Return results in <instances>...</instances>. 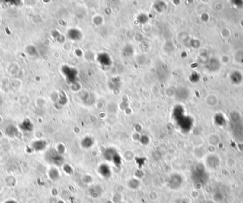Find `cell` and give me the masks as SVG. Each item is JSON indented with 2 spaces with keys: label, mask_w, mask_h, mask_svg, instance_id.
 <instances>
[{
  "label": "cell",
  "mask_w": 243,
  "mask_h": 203,
  "mask_svg": "<svg viewBox=\"0 0 243 203\" xmlns=\"http://www.w3.org/2000/svg\"><path fill=\"white\" fill-rule=\"evenodd\" d=\"M69 36L71 37V39H80V33H79V31H78L77 30H71L69 32Z\"/></svg>",
  "instance_id": "5"
},
{
  "label": "cell",
  "mask_w": 243,
  "mask_h": 203,
  "mask_svg": "<svg viewBox=\"0 0 243 203\" xmlns=\"http://www.w3.org/2000/svg\"><path fill=\"white\" fill-rule=\"evenodd\" d=\"M98 173L102 177L105 178H110L112 176L111 168L107 164H101L98 167Z\"/></svg>",
  "instance_id": "2"
},
{
  "label": "cell",
  "mask_w": 243,
  "mask_h": 203,
  "mask_svg": "<svg viewBox=\"0 0 243 203\" xmlns=\"http://www.w3.org/2000/svg\"><path fill=\"white\" fill-rule=\"evenodd\" d=\"M94 144V141L92 140L89 136H87L85 138H83V141H81V145L83 147L85 148H89Z\"/></svg>",
  "instance_id": "4"
},
{
  "label": "cell",
  "mask_w": 243,
  "mask_h": 203,
  "mask_svg": "<svg viewBox=\"0 0 243 203\" xmlns=\"http://www.w3.org/2000/svg\"><path fill=\"white\" fill-rule=\"evenodd\" d=\"M107 58H109V57H108V56L107 55V54H105V58H102L101 57H100V56H99V58H98V60H99V61H100V63H102V64H104V65H108V64H110V62L106 61V60H107Z\"/></svg>",
  "instance_id": "6"
},
{
  "label": "cell",
  "mask_w": 243,
  "mask_h": 203,
  "mask_svg": "<svg viewBox=\"0 0 243 203\" xmlns=\"http://www.w3.org/2000/svg\"><path fill=\"white\" fill-rule=\"evenodd\" d=\"M103 155L106 160L112 162L114 166H120L122 164V158L120 157V154L117 152V151L114 150V148H107L104 152Z\"/></svg>",
  "instance_id": "1"
},
{
  "label": "cell",
  "mask_w": 243,
  "mask_h": 203,
  "mask_svg": "<svg viewBox=\"0 0 243 203\" xmlns=\"http://www.w3.org/2000/svg\"><path fill=\"white\" fill-rule=\"evenodd\" d=\"M167 184L168 186L171 189H174H174H177L181 184L180 176L176 174H174L172 176H171L168 178Z\"/></svg>",
  "instance_id": "3"
}]
</instances>
